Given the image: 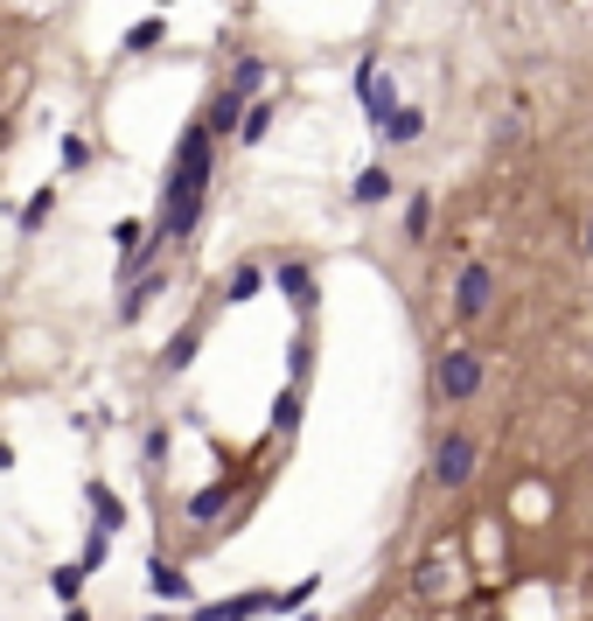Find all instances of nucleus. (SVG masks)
Returning a JSON list of instances; mask_svg holds the SVG:
<instances>
[{"mask_svg":"<svg viewBox=\"0 0 593 621\" xmlns=\"http://www.w3.org/2000/svg\"><path fill=\"white\" fill-rule=\"evenodd\" d=\"M210 175H217V134H210V119H196L189 134L175 140L168 183H161V210H154V238H161V245H182L189 230L202 224V203H210Z\"/></svg>","mask_w":593,"mask_h":621,"instance_id":"f257e3e1","label":"nucleus"},{"mask_svg":"<svg viewBox=\"0 0 593 621\" xmlns=\"http://www.w3.org/2000/svg\"><path fill=\"white\" fill-rule=\"evenodd\" d=\"M482 377H488V356L468 349V343H454V349L433 356V392H441L447 405H468L482 392Z\"/></svg>","mask_w":593,"mask_h":621,"instance_id":"f03ea898","label":"nucleus"},{"mask_svg":"<svg viewBox=\"0 0 593 621\" xmlns=\"http://www.w3.org/2000/svg\"><path fill=\"white\" fill-rule=\"evenodd\" d=\"M482 469V447H475V433H441V447H433V489H468Z\"/></svg>","mask_w":593,"mask_h":621,"instance_id":"7ed1b4c3","label":"nucleus"},{"mask_svg":"<svg viewBox=\"0 0 593 621\" xmlns=\"http://www.w3.org/2000/svg\"><path fill=\"white\" fill-rule=\"evenodd\" d=\"M488 307H496V266H488V258H468L461 279H454V315L461 322H482Z\"/></svg>","mask_w":593,"mask_h":621,"instance_id":"20e7f679","label":"nucleus"},{"mask_svg":"<svg viewBox=\"0 0 593 621\" xmlns=\"http://www.w3.org/2000/svg\"><path fill=\"white\" fill-rule=\"evenodd\" d=\"M356 98H364V112H370V126H377V134H384V126H392L405 106H398V85H392V77H384L370 57L364 63H356Z\"/></svg>","mask_w":593,"mask_h":621,"instance_id":"39448f33","label":"nucleus"},{"mask_svg":"<svg viewBox=\"0 0 593 621\" xmlns=\"http://www.w3.org/2000/svg\"><path fill=\"white\" fill-rule=\"evenodd\" d=\"M273 287H279V300H287L294 307V315L307 322V315H315V266H307V258H279V266H273Z\"/></svg>","mask_w":593,"mask_h":621,"instance_id":"423d86ee","label":"nucleus"},{"mask_svg":"<svg viewBox=\"0 0 593 621\" xmlns=\"http://www.w3.org/2000/svg\"><path fill=\"white\" fill-rule=\"evenodd\" d=\"M147 593H154L161 608H168V601H175V608H189V601H196L189 573H182V565H175L168 552H154V559H147Z\"/></svg>","mask_w":593,"mask_h":621,"instance_id":"0eeeda50","label":"nucleus"},{"mask_svg":"<svg viewBox=\"0 0 593 621\" xmlns=\"http://www.w3.org/2000/svg\"><path fill=\"white\" fill-rule=\"evenodd\" d=\"M251 106H259V98H245V91H230V85H224V91L210 98V112H202V119H210V134H217V140H224V134L238 140V134H245V112H251Z\"/></svg>","mask_w":593,"mask_h":621,"instance_id":"6e6552de","label":"nucleus"},{"mask_svg":"<svg viewBox=\"0 0 593 621\" xmlns=\"http://www.w3.org/2000/svg\"><path fill=\"white\" fill-rule=\"evenodd\" d=\"M238 503V475H217V482H202L196 496H189V524H217V516Z\"/></svg>","mask_w":593,"mask_h":621,"instance_id":"1a4fd4ad","label":"nucleus"},{"mask_svg":"<svg viewBox=\"0 0 593 621\" xmlns=\"http://www.w3.org/2000/svg\"><path fill=\"white\" fill-rule=\"evenodd\" d=\"M161 294H168V266H154L147 279H134V287L119 294V328H134V322H140V315H147V307L161 300Z\"/></svg>","mask_w":593,"mask_h":621,"instance_id":"9d476101","label":"nucleus"},{"mask_svg":"<svg viewBox=\"0 0 593 621\" xmlns=\"http://www.w3.org/2000/svg\"><path fill=\"white\" fill-rule=\"evenodd\" d=\"M266 266L259 258H238V266H230V279H224V307H245V300H259V287H266Z\"/></svg>","mask_w":593,"mask_h":621,"instance_id":"9b49d317","label":"nucleus"},{"mask_svg":"<svg viewBox=\"0 0 593 621\" xmlns=\"http://www.w3.org/2000/svg\"><path fill=\"white\" fill-rule=\"evenodd\" d=\"M196 349H202V322H182V328L168 335V349H161V371H168V377H182V371L196 364Z\"/></svg>","mask_w":593,"mask_h":621,"instance_id":"f8f14e48","label":"nucleus"},{"mask_svg":"<svg viewBox=\"0 0 593 621\" xmlns=\"http://www.w3.org/2000/svg\"><path fill=\"white\" fill-rule=\"evenodd\" d=\"M85 503H91V531H112L119 538V524H126V503L112 496L106 482H85Z\"/></svg>","mask_w":593,"mask_h":621,"instance_id":"ddd939ff","label":"nucleus"},{"mask_svg":"<svg viewBox=\"0 0 593 621\" xmlns=\"http://www.w3.org/2000/svg\"><path fill=\"white\" fill-rule=\"evenodd\" d=\"M392 189H398V183H392V168L377 161V168H364V175H356L349 203H356V210H377V203H392Z\"/></svg>","mask_w":593,"mask_h":621,"instance_id":"4468645a","label":"nucleus"},{"mask_svg":"<svg viewBox=\"0 0 593 621\" xmlns=\"http://www.w3.org/2000/svg\"><path fill=\"white\" fill-rule=\"evenodd\" d=\"M426 230H433V189H412V203H405V238L426 245Z\"/></svg>","mask_w":593,"mask_h":621,"instance_id":"2eb2a0df","label":"nucleus"},{"mask_svg":"<svg viewBox=\"0 0 593 621\" xmlns=\"http://www.w3.org/2000/svg\"><path fill=\"white\" fill-rule=\"evenodd\" d=\"M251 614H273V593H238V601H217V621H251Z\"/></svg>","mask_w":593,"mask_h":621,"instance_id":"dca6fc26","label":"nucleus"},{"mask_svg":"<svg viewBox=\"0 0 593 621\" xmlns=\"http://www.w3.org/2000/svg\"><path fill=\"white\" fill-rule=\"evenodd\" d=\"M266 57H238V63H230V91H245V98H259V85H266Z\"/></svg>","mask_w":593,"mask_h":621,"instance_id":"f3484780","label":"nucleus"},{"mask_svg":"<svg viewBox=\"0 0 593 621\" xmlns=\"http://www.w3.org/2000/svg\"><path fill=\"white\" fill-rule=\"evenodd\" d=\"M419 134H426V112H419V106H405V112H398L392 126H384L377 140H392V147H412V140H419Z\"/></svg>","mask_w":593,"mask_h":621,"instance_id":"a211bd4d","label":"nucleus"},{"mask_svg":"<svg viewBox=\"0 0 593 621\" xmlns=\"http://www.w3.org/2000/svg\"><path fill=\"white\" fill-rule=\"evenodd\" d=\"M49 210H57V183H49V189H36L29 203H21V210H14V224H21V230H42V224H49Z\"/></svg>","mask_w":593,"mask_h":621,"instance_id":"6ab92c4d","label":"nucleus"},{"mask_svg":"<svg viewBox=\"0 0 593 621\" xmlns=\"http://www.w3.org/2000/svg\"><path fill=\"white\" fill-rule=\"evenodd\" d=\"M315 593H322V573H307V580H294L287 593H273V614H300Z\"/></svg>","mask_w":593,"mask_h":621,"instance_id":"aec40b11","label":"nucleus"},{"mask_svg":"<svg viewBox=\"0 0 593 621\" xmlns=\"http://www.w3.org/2000/svg\"><path fill=\"white\" fill-rule=\"evenodd\" d=\"M161 36H168V21L147 14V21H134V29H126V49H134V57H147V49H161Z\"/></svg>","mask_w":593,"mask_h":621,"instance_id":"412c9836","label":"nucleus"},{"mask_svg":"<svg viewBox=\"0 0 593 621\" xmlns=\"http://www.w3.org/2000/svg\"><path fill=\"white\" fill-rule=\"evenodd\" d=\"M85 580H91L85 565H57V573H49V593H57L63 608H77V593H85Z\"/></svg>","mask_w":593,"mask_h":621,"instance_id":"4be33fe9","label":"nucleus"},{"mask_svg":"<svg viewBox=\"0 0 593 621\" xmlns=\"http://www.w3.org/2000/svg\"><path fill=\"white\" fill-rule=\"evenodd\" d=\"M168 454H175V433H168V426H147V433H140V461H147V469H161Z\"/></svg>","mask_w":593,"mask_h":621,"instance_id":"5701e85b","label":"nucleus"},{"mask_svg":"<svg viewBox=\"0 0 593 621\" xmlns=\"http://www.w3.org/2000/svg\"><path fill=\"white\" fill-rule=\"evenodd\" d=\"M287 371H294V384H307V371H315V335H294V343H287Z\"/></svg>","mask_w":593,"mask_h":621,"instance_id":"b1692460","label":"nucleus"},{"mask_svg":"<svg viewBox=\"0 0 593 621\" xmlns=\"http://www.w3.org/2000/svg\"><path fill=\"white\" fill-rule=\"evenodd\" d=\"M266 134H273V98H259V106L245 112V134H238V147H259Z\"/></svg>","mask_w":593,"mask_h":621,"instance_id":"393cba45","label":"nucleus"},{"mask_svg":"<svg viewBox=\"0 0 593 621\" xmlns=\"http://www.w3.org/2000/svg\"><path fill=\"white\" fill-rule=\"evenodd\" d=\"M294 426H300V384H287L273 398V433H294Z\"/></svg>","mask_w":593,"mask_h":621,"instance_id":"a878e982","label":"nucleus"},{"mask_svg":"<svg viewBox=\"0 0 593 621\" xmlns=\"http://www.w3.org/2000/svg\"><path fill=\"white\" fill-rule=\"evenodd\" d=\"M106 559H112V531H91V538H85V552H77V565H85V573H98Z\"/></svg>","mask_w":593,"mask_h":621,"instance_id":"bb28decb","label":"nucleus"},{"mask_svg":"<svg viewBox=\"0 0 593 621\" xmlns=\"http://www.w3.org/2000/svg\"><path fill=\"white\" fill-rule=\"evenodd\" d=\"M112 245L140 252V245H147V224H140V217H119V224H112Z\"/></svg>","mask_w":593,"mask_h":621,"instance_id":"cd10ccee","label":"nucleus"},{"mask_svg":"<svg viewBox=\"0 0 593 621\" xmlns=\"http://www.w3.org/2000/svg\"><path fill=\"white\" fill-rule=\"evenodd\" d=\"M57 161H63V175H77V168L91 161V147H85V140H63V154H57Z\"/></svg>","mask_w":593,"mask_h":621,"instance_id":"c85d7f7f","label":"nucleus"},{"mask_svg":"<svg viewBox=\"0 0 593 621\" xmlns=\"http://www.w3.org/2000/svg\"><path fill=\"white\" fill-rule=\"evenodd\" d=\"M580 245H586V258H593V217H586V230H580Z\"/></svg>","mask_w":593,"mask_h":621,"instance_id":"c756f323","label":"nucleus"},{"mask_svg":"<svg viewBox=\"0 0 593 621\" xmlns=\"http://www.w3.org/2000/svg\"><path fill=\"white\" fill-rule=\"evenodd\" d=\"M63 621H91V614H85V608H63Z\"/></svg>","mask_w":593,"mask_h":621,"instance_id":"7c9ffc66","label":"nucleus"},{"mask_svg":"<svg viewBox=\"0 0 593 621\" xmlns=\"http://www.w3.org/2000/svg\"><path fill=\"white\" fill-rule=\"evenodd\" d=\"M147 621H189V614H168V608H161V614H147Z\"/></svg>","mask_w":593,"mask_h":621,"instance_id":"2f4dec72","label":"nucleus"},{"mask_svg":"<svg viewBox=\"0 0 593 621\" xmlns=\"http://www.w3.org/2000/svg\"><path fill=\"white\" fill-rule=\"evenodd\" d=\"M161 8H175V0H161Z\"/></svg>","mask_w":593,"mask_h":621,"instance_id":"473e14b6","label":"nucleus"},{"mask_svg":"<svg viewBox=\"0 0 593 621\" xmlns=\"http://www.w3.org/2000/svg\"><path fill=\"white\" fill-rule=\"evenodd\" d=\"M300 621H315V614H300Z\"/></svg>","mask_w":593,"mask_h":621,"instance_id":"72a5a7b5","label":"nucleus"}]
</instances>
